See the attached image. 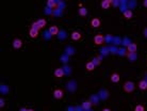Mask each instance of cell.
Returning a JSON list of instances; mask_svg holds the SVG:
<instances>
[{
    "label": "cell",
    "instance_id": "cell-29",
    "mask_svg": "<svg viewBox=\"0 0 147 111\" xmlns=\"http://www.w3.org/2000/svg\"><path fill=\"white\" fill-rule=\"evenodd\" d=\"M28 111H34L33 109H28Z\"/></svg>",
    "mask_w": 147,
    "mask_h": 111
},
{
    "label": "cell",
    "instance_id": "cell-28",
    "mask_svg": "<svg viewBox=\"0 0 147 111\" xmlns=\"http://www.w3.org/2000/svg\"><path fill=\"white\" fill-rule=\"evenodd\" d=\"M19 111H28V109H26V108H21Z\"/></svg>",
    "mask_w": 147,
    "mask_h": 111
},
{
    "label": "cell",
    "instance_id": "cell-3",
    "mask_svg": "<svg viewBox=\"0 0 147 111\" xmlns=\"http://www.w3.org/2000/svg\"><path fill=\"white\" fill-rule=\"evenodd\" d=\"M105 42V38L102 34H97L96 36L94 38V43L95 45H102Z\"/></svg>",
    "mask_w": 147,
    "mask_h": 111
},
{
    "label": "cell",
    "instance_id": "cell-20",
    "mask_svg": "<svg viewBox=\"0 0 147 111\" xmlns=\"http://www.w3.org/2000/svg\"><path fill=\"white\" fill-rule=\"evenodd\" d=\"M36 22H37V25L39 26V28H41V29H42V28H44V27H45V26L47 25V22L45 20V19H43V18L38 19V20H37Z\"/></svg>",
    "mask_w": 147,
    "mask_h": 111
},
{
    "label": "cell",
    "instance_id": "cell-16",
    "mask_svg": "<svg viewBox=\"0 0 147 111\" xmlns=\"http://www.w3.org/2000/svg\"><path fill=\"white\" fill-rule=\"evenodd\" d=\"M91 107H92V102H91V100H85L84 102H82V108L84 110H89Z\"/></svg>",
    "mask_w": 147,
    "mask_h": 111
},
{
    "label": "cell",
    "instance_id": "cell-25",
    "mask_svg": "<svg viewBox=\"0 0 147 111\" xmlns=\"http://www.w3.org/2000/svg\"><path fill=\"white\" fill-rule=\"evenodd\" d=\"M143 33H144V36L147 38V28H145V29H144V32H143Z\"/></svg>",
    "mask_w": 147,
    "mask_h": 111
},
{
    "label": "cell",
    "instance_id": "cell-9",
    "mask_svg": "<svg viewBox=\"0 0 147 111\" xmlns=\"http://www.w3.org/2000/svg\"><path fill=\"white\" fill-rule=\"evenodd\" d=\"M101 25V22L99 18H93L92 20H91V26L93 28H99Z\"/></svg>",
    "mask_w": 147,
    "mask_h": 111
},
{
    "label": "cell",
    "instance_id": "cell-7",
    "mask_svg": "<svg viewBox=\"0 0 147 111\" xmlns=\"http://www.w3.org/2000/svg\"><path fill=\"white\" fill-rule=\"evenodd\" d=\"M127 50H128V52H137L138 50V45L136 43H130L127 47Z\"/></svg>",
    "mask_w": 147,
    "mask_h": 111
},
{
    "label": "cell",
    "instance_id": "cell-14",
    "mask_svg": "<svg viewBox=\"0 0 147 111\" xmlns=\"http://www.w3.org/2000/svg\"><path fill=\"white\" fill-rule=\"evenodd\" d=\"M123 15H124V17L126 19H131V18H132V16H133V13H132V11H131V10H126Z\"/></svg>",
    "mask_w": 147,
    "mask_h": 111
},
{
    "label": "cell",
    "instance_id": "cell-13",
    "mask_svg": "<svg viewBox=\"0 0 147 111\" xmlns=\"http://www.w3.org/2000/svg\"><path fill=\"white\" fill-rule=\"evenodd\" d=\"M127 57H128L129 61H131V62H134V61L137 60L138 56H137V52H128V54H127Z\"/></svg>",
    "mask_w": 147,
    "mask_h": 111
},
{
    "label": "cell",
    "instance_id": "cell-19",
    "mask_svg": "<svg viewBox=\"0 0 147 111\" xmlns=\"http://www.w3.org/2000/svg\"><path fill=\"white\" fill-rule=\"evenodd\" d=\"M29 35L32 38H36L37 36H38V31H36V30H34V29H30V31H29Z\"/></svg>",
    "mask_w": 147,
    "mask_h": 111
},
{
    "label": "cell",
    "instance_id": "cell-4",
    "mask_svg": "<svg viewBox=\"0 0 147 111\" xmlns=\"http://www.w3.org/2000/svg\"><path fill=\"white\" fill-rule=\"evenodd\" d=\"M12 45H13L15 49H19V48H21V46H22V41L20 38H15L13 43H12Z\"/></svg>",
    "mask_w": 147,
    "mask_h": 111
},
{
    "label": "cell",
    "instance_id": "cell-26",
    "mask_svg": "<svg viewBox=\"0 0 147 111\" xmlns=\"http://www.w3.org/2000/svg\"><path fill=\"white\" fill-rule=\"evenodd\" d=\"M143 6H144L145 8H147V0H144V1H143Z\"/></svg>",
    "mask_w": 147,
    "mask_h": 111
},
{
    "label": "cell",
    "instance_id": "cell-27",
    "mask_svg": "<svg viewBox=\"0 0 147 111\" xmlns=\"http://www.w3.org/2000/svg\"><path fill=\"white\" fill-rule=\"evenodd\" d=\"M102 111H111V109H109V108H105V109H102Z\"/></svg>",
    "mask_w": 147,
    "mask_h": 111
},
{
    "label": "cell",
    "instance_id": "cell-18",
    "mask_svg": "<svg viewBox=\"0 0 147 111\" xmlns=\"http://www.w3.org/2000/svg\"><path fill=\"white\" fill-rule=\"evenodd\" d=\"M47 6H48L49 8H51V9H57L58 8L57 2L53 1V0H48V1H47Z\"/></svg>",
    "mask_w": 147,
    "mask_h": 111
},
{
    "label": "cell",
    "instance_id": "cell-23",
    "mask_svg": "<svg viewBox=\"0 0 147 111\" xmlns=\"http://www.w3.org/2000/svg\"><path fill=\"white\" fill-rule=\"evenodd\" d=\"M31 29H34V30H36V31H38L41 28H39V26L37 25V22H33L32 24V27H31Z\"/></svg>",
    "mask_w": 147,
    "mask_h": 111
},
{
    "label": "cell",
    "instance_id": "cell-21",
    "mask_svg": "<svg viewBox=\"0 0 147 111\" xmlns=\"http://www.w3.org/2000/svg\"><path fill=\"white\" fill-rule=\"evenodd\" d=\"M92 62L95 64V66H96V65H99V64H100V63H101V60H100V58H99V57H95V58L93 59Z\"/></svg>",
    "mask_w": 147,
    "mask_h": 111
},
{
    "label": "cell",
    "instance_id": "cell-10",
    "mask_svg": "<svg viewBox=\"0 0 147 111\" xmlns=\"http://www.w3.org/2000/svg\"><path fill=\"white\" fill-rule=\"evenodd\" d=\"M54 77L57 78H62L64 77V70H63V68H57L54 70Z\"/></svg>",
    "mask_w": 147,
    "mask_h": 111
},
{
    "label": "cell",
    "instance_id": "cell-17",
    "mask_svg": "<svg viewBox=\"0 0 147 111\" xmlns=\"http://www.w3.org/2000/svg\"><path fill=\"white\" fill-rule=\"evenodd\" d=\"M79 15L82 16V17H85L86 15H87V9H86V8L81 6L80 9H79Z\"/></svg>",
    "mask_w": 147,
    "mask_h": 111
},
{
    "label": "cell",
    "instance_id": "cell-1",
    "mask_svg": "<svg viewBox=\"0 0 147 111\" xmlns=\"http://www.w3.org/2000/svg\"><path fill=\"white\" fill-rule=\"evenodd\" d=\"M123 88H124V91L126 93H132L134 89H136V84L132 81H126L124 86H123Z\"/></svg>",
    "mask_w": 147,
    "mask_h": 111
},
{
    "label": "cell",
    "instance_id": "cell-11",
    "mask_svg": "<svg viewBox=\"0 0 147 111\" xmlns=\"http://www.w3.org/2000/svg\"><path fill=\"white\" fill-rule=\"evenodd\" d=\"M49 33L51 35H53V36H55V35H58L59 33V28L57 26H51L49 28Z\"/></svg>",
    "mask_w": 147,
    "mask_h": 111
},
{
    "label": "cell",
    "instance_id": "cell-24",
    "mask_svg": "<svg viewBox=\"0 0 147 111\" xmlns=\"http://www.w3.org/2000/svg\"><path fill=\"white\" fill-rule=\"evenodd\" d=\"M0 107H1V108L4 107V100H2V98L0 100Z\"/></svg>",
    "mask_w": 147,
    "mask_h": 111
},
{
    "label": "cell",
    "instance_id": "cell-12",
    "mask_svg": "<svg viewBox=\"0 0 147 111\" xmlns=\"http://www.w3.org/2000/svg\"><path fill=\"white\" fill-rule=\"evenodd\" d=\"M85 68H86V70H89V72H93V70H95V64L92 61L87 62L85 64Z\"/></svg>",
    "mask_w": 147,
    "mask_h": 111
},
{
    "label": "cell",
    "instance_id": "cell-8",
    "mask_svg": "<svg viewBox=\"0 0 147 111\" xmlns=\"http://www.w3.org/2000/svg\"><path fill=\"white\" fill-rule=\"evenodd\" d=\"M111 4H112V1H111V0H104V1H101L100 6L105 10H108V9H110Z\"/></svg>",
    "mask_w": 147,
    "mask_h": 111
},
{
    "label": "cell",
    "instance_id": "cell-22",
    "mask_svg": "<svg viewBox=\"0 0 147 111\" xmlns=\"http://www.w3.org/2000/svg\"><path fill=\"white\" fill-rule=\"evenodd\" d=\"M134 111H145V108L143 105H137L136 108H134Z\"/></svg>",
    "mask_w": 147,
    "mask_h": 111
},
{
    "label": "cell",
    "instance_id": "cell-6",
    "mask_svg": "<svg viewBox=\"0 0 147 111\" xmlns=\"http://www.w3.org/2000/svg\"><path fill=\"white\" fill-rule=\"evenodd\" d=\"M110 80L112 81V82H114V83L120 82V80H121L120 74H118V73H113L112 75H111V77H110Z\"/></svg>",
    "mask_w": 147,
    "mask_h": 111
},
{
    "label": "cell",
    "instance_id": "cell-2",
    "mask_svg": "<svg viewBox=\"0 0 147 111\" xmlns=\"http://www.w3.org/2000/svg\"><path fill=\"white\" fill-rule=\"evenodd\" d=\"M53 97L55 98V100H62V98L64 97V92H63V90L55 89L53 91Z\"/></svg>",
    "mask_w": 147,
    "mask_h": 111
},
{
    "label": "cell",
    "instance_id": "cell-5",
    "mask_svg": "<svg viewBox=\"0 0 147 111\" xmlns=\"http://www.w3.org/2000/svg\"><path fill=\"white\" fill-rule=\"evenodd\" d=\"M70 38L73 41H79V40L82 38V34L79 32V31H74V32L70 34Z\"/></svg>",
    "mask_w": 147,
    "mask_h": 111
},
{
    "label": "cell",
    "instance_id": "cell-15",
    "mask_svg": "<svg viewBox=\"0 0 147 111\" xmlns=\"http://www.w3.org/2000/svg\"><path fill=\"white\" fill-rule=\"evenodd\" d=\"M139 88H140L142 91L147 90V81L146 80H141L139 82Z\"/></svg>",
    "mask_w": 147,
    "mask_h": 111
}]
</instances>
